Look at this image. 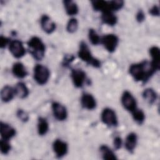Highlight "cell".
Returning <instances> with one entry per match:
<instances>
[{
  "label": "cell",
  "instance_id": "23",
  "mask_svg": "<svg viewBox=\"0 0 160 160\" xmlns=\"http://www.w3.org/2000/svg\"><path fill=\"white\" fill-rule=\"evenodd\" d=\"M100 152L104 159H116L117 158L114 152L107 146L102 145L100 147Z\"/></svg>",
  "mask_w": 160,
  "mask_h": 160
},
{
  "label": "cell",
  "instance_id": "11",
  "mask_svg": "<svg viewBox=\"0 0 160 160\" xmlns=\"http://www.w3.org/2000/svg\"><path fill=\"white\" fill-rule=\"evenodd\" d=\"M0 132L2 139L8 141L16 134V130L12 127L2 122L0 123Z\"/></svg>",
  "mask_w": 160,
  "mask_h": 160
},
{
  "label": "cell",
  "instance_id": "7",
  "mask_svg": "<svg viewBox=\"0 0 160 160\" xmlns=\"http://www.w3.org/2000/svg\"><path fill=\"white\" fill-rule=\"evenodd\" d=\"M121 102L124 108L130 112H132L136 109V99L131 93L128 91L123 92L121 96Z\"/></svg>",
  "mask_w": 160,
  "mask_h": 160
},
{
  "label": "cell",
  "instance_id": "35",
  "mask_svg": "<svg viewBox=\"0 0 160 160\" xmlns=\"http://www.w3.org/2000/svg\"><path fill=\"white\" fill-rule=\"evenodd\" d=\"M74 59V57L72 55H68L66 56L63 62V64L65 66H68V64L71 62Z\"/></svg>",
  "mask_w": 160,
  "mask_h": 160
},
{
  "label": "cell",
  "instance_id": "8",
  "mask_svg": "<svg viewBox=\"0 0 160 160\" xmlns=\"http://www.w3.org/2000/svg\"><path fill=\"white\" fill-rule=\"evenodd\" d=\"M9 49L12 56L16 58L22 57L26 53V49L21 41L13 40L9 44Z\"/></svg>",
  "mask_w": 160,
  "mask_h": 160
},
{
  "label": "cell",
  "instance_id": "26",
  "mask_svg": "<svg viewBox=\"0 0 160 160\" xmlns=\"http://www.w3.org/2000/svg\"><path fill=\"white\" fill-rule=\"evenodd\" d=\"M133 119L138 124H142L145 119V114L141 109H136L132 112Z\"/></svg>",
  "mask_w": 160,
  "mask_h": 160
},
{
  "label": "cell",
  "instance_id": "13",
  "mask_svg": "<svg viewBox=\"0 0 160 160\" xmlns=\"http://www.w3.org/2000/svg\"><path fill=\"white\" fill-rule=\"evenodd\" d=\"M92 6L95 11L104 12H112L111 1H106L102 0L91 1Z\"/></svg>",
  "mask_w": 160,
  "mask_h": 160
},
{
  "label": "cell",
  "instance_id": "4",
  "mask_svg": "<svg viewBox=\"0 0 160 160\" xmlns=\"http://www.w3.org/2000/svg\"><path fill=\"white\" fill-rule=\"evenodd\" d=\"M50 76L49 69L42 64H37L34 68V80L40 85L46 84Z\"/></svg>",
  "mask_w": 160,
  "mask_h": 160
},
{
  "label": "cell",
  "instance_id": "32",
  "mask_svg": "<svg viewBox=\"0 0 160 160\" xmlns=\"http://www.w3.org/2000/svg\"><path fill=\"white\" fill-rule=\"evenodd\" d=\"M9 43V39L4 37L3 36H1L0 37V47L1 48H4Z\"/></svg>",
  "mask_w": 160,
  "mask_h": 160
},
{
  "label": "cell",
  "instance_id": "16",
  "mask_svg": "<svg viewBox=\"0 0 160 160\" xmlns=\"http://www.w3.org/2000/svg\"><path fill=\"white\" fill-rule=\"evenodd\" d=\"M149 53L152 58L151 63L158 71L160 68V50L157 46H152L149 49Z\"/></svg>",
  "mask_w": 160,
  "mask_h": 160
},
{
  "label": "cell",
  "instance_id": "2",
  "mask_svg": "<svg viewBox=\"0 0 160 160\" xmlns=\"http://www.w3.org/2000/svg\"><path fill=\"white\" fill-rule=\"evenodd\" d=\"M29 52L38 61L41 60L45 53V45L40 38L36 36L31 38L28 42Z\"/></svg>",
  "mask_w": 160,
  "mask_h": 160
},
{
  "label": "cell",
  "instance_id": "12",
  "mask_svg": "<svg viewBox=\"0 0 160 160\" xmlns=\"http://www.w3.org/2000/svg\"><path fill=\"white\" fill-rule=\"evenodd\" d=\"M52 148L54 153L58 158H61L67 154L68 145L65 142L60 139L54 141Z\"/></svg>",
  "mask_w": 160,
  "mask_h": 160
},
{
  "label": "cell",
  "instance_id": "3",
  "mask_svg": "<svg viewBox=\"0 0 160 160\" xmlns=\"http://www.w3.org/2000/svg\"><path fill=\"white\" fill-rule=\"evenodd\" d=\"M78 56L81 59L91 65L94 68H99L101 66L100 61L94 58L84 42H81L79 46V49L78 51Z\"/></svg>",
  "mask_w": 160,
  "mask_h": 160
},
{
  "label": "cell",
  "instance_id": "25",
  "mask_svg": "<svg viewBox=\"0 0 160 160\" xmlns=\"http://www.w3.org/2000/svg\"><path fill=\"white\" fill-rule=\"evenodd\" d=\"M49 129V124L46 119L39 118L38 123V131L39 135L43 136L47 133Z\"/></svg>",
  "mask_w": 160,
  "mask_h": 160
},
{
  "label": "cell",
  "instance_id": "5",
  "mask_svg": "<svg viewBox=\"0 0 160 160\" xmlns=\"http://www.w3.org/2000/svg\"><path fill=\"white\" fill-rule=\"evenodd\" d=\"M118 42V38L112 34L104 36L102 38H101V42L104 45L106 49L110 52H112L116 50Z\"/></svg>",
  "mask_w": 160,
  "mask_h": 160
},
{
  "label": "cell",
  "instance_id": "17",
  "mask_svg": "<svg viewBox=\"0 0 160 160\" xmlns=\"http://www.w3.org/2000/svg\"><path fill=\"white\" fill-rule=\"evenodd\" d=\"M14 95H16L14 88H12L9 86H5L1 91V98L2 101L4 102L12 100Z\"/></svg>",
  "mask_w": 160,
  "mask_h": 160
},
{
  "label": "cell",
  "instance_id": "24",
  "mask_svg": "<svg viewBox=\"0 0 160 160\" xmlns=\"http://www.w3.org/2000/svg\"><path fill=\"white\" fill-rule=\"evenodd\" d=\"M142 97L148 103L152 104L157 99V94L152 89L147 88L143 91Z\"/></svg>",
  "mask_w": 160,
  "mask_h": 160
},
{
  "label": "cell",
  "instance_id": "20",
  "mask_svg": "<svg viewBox=\"0 0 160 160\" xmlns=\"http://www.w3.org/2000/svg\"><path fill=\"white\" fill-rule=\"evenodd\" d=\"M15 94L20 98H25L29 94V90L26 84L22 82H19L16 84L14 88Z\"/></svg>",
  "mask_w": 160,
  "mask_h": 160
},
{
  "label": "cell",
  "instance_id": "22",
  "mask_svg": "<svg viewBox=\"0 0 160 160\" xmlns=\"http://www.w3.org/2000/svg\"><path fill=\"white\" fill-rule=\"evenodd\" d=\"M101 20L106 24L114 26L116 24L118 19L112 12H104L102 13Z\"/></svg>",
  "mask_w": 160,
  "mask_h": 160
},
{
  "label": "cell",
  "instance_id": "31",
  "mask_svg": "<svg viewBox=\"0 0 160 160\" xmlns=\"http://www.w3.org/2000/svg\"><path fill=\"white\" fill-rule=\"evenodd\" d=\"M113 144H114V147L116 149H119L121 148V145H122V140H121V138L119 136H117L114 139V142H113Z\"/></svg>",
  "mask_w": 160,
  "mask_h": 160
},
{
  "label": "cell",
  "instance_id": "33",
  "mask_svg": "<svg viewBox=\"0 0 160 160\" xmlns=\"http://www.w3.org/2000/svg\"><path fill=\"white\" fill-rule=\"evenodd\" d=\"M149 13L152 16H158L159 15V9L158 6H153L150 9H149Z\"/></svg>",
  "mask_w": 160,
  "mask_h": 160
},
{
  "label": "cell",
  "instance_id": "6",
  "mask_svg": "<svg viewBox=\"0 0 160 160\" xmlns=\"http://www.w3.org/2000/svg\"><path fill=\"white\" fill-rule=\"evenodd\" d=\"M102 121L108 126H116L118 119L115 112L110 108H105L101 113Z\"/></svg>",
  "mask_w": 160,
  "mask_h": 160
},
{
  "label": "cell",
  "instance_id": "9",
  "mask_svg": "<svg viewBox=\"0 0 160 160\" xmlns=\"http://www.w3.org/2000/svg\"><path fill=\"white\" fill-rule=\"evenodd\" d=\"M71 78L74 86L77 88H81L86 80V73L79 69H72Z\"/></svg>",
  "mask_w": 160,
  "mask_h": 160
},
{
  "label": "cell",
  "instance_id": "34",
  "mask_svg": "<svg viewBox=\"0 0 160 160\" xmlns=\"http://www.w3.org/2000/svg\"><path fill=\"white\" fill-rule=\"evenodd\" d=\"M145 19V15L142 10H139L136 14V20L139 22H142Z\"/></svg>",
  "mask_w": 160,
  "mask_h": 160
},
{
  "label": "cell",
  "instance_id": "14",
  "mask_svg": "<svg viewBox=\"0 0 160 160\" xmlns=\"http://www.w3.org/2000/svg\"><path fill=\"white\" fill-rule=\"evenodd\" d=\"M41 24L42 29L48 34H51L56 29V24L47 15H43L41 18Z\"/></svg>",
  "mask_w": 160,
  "mask_h": 160
},
{
  "label": "cell",
  "instance_id": "10",
  "mask_svg": "<svg viewBox=\"0 0 160 160\" xmlns=\"http://www.w3.org/2000/svg\"><path fill=\"white\" fill-rule=\"evenodd\" d=\"M52 109L54 117L59 121H64L66 119L68 114L66 108L58 102L52 104Z\"/></svg>",
  "mask_w": 160,
  "mask_h": 160
},
{
  "label": "cell",
  "instance_id": "18",
  "mask_svg": "<svg viewBox=\"0 0 160 160\" xmlns=\"http://www.w3.org/2000/svg\"><path fill=\"white\" fill-rule=\"evenodd\" d=\"M138 137L136 133H129L125 140V147L126 149L130 152H132L135 149L137 144Z\"/></svg>",
  "mask_w": 160,
  "mask_h": 160
},
{
  "label": "cell",
  "instance_id": "28",
  "mask_svg": "<svg viewBox=\"0 0 160 160\" xmlns=\"http://www.w3.org/2000/svg\"><path fill=\"white\" fill-rule=\"evenodd\" d=\"M78 20L75 18H71L69 19L67 24L66 29L68 32L70 33H73L78 29Z\"/></svg>",
  "mask_w": 160,
  "mask_h": 160
},
{
  "label": "cell",
  "instance_id": "1",
  "mask_svg": "<svg viewBox=\"0 0 160 160\" xmlns=\"http://www.w3.org/2000/svg\"><path fill=\"white\" fill-rule=\"evenodd\" d=\"M156 71L151 62L148 61L132 64L129 69L130 74L136 81L143 82H146Z\"/></svg>",
  "mask_w": 160,
  "mask_h": 160
},
{
  "label": "cell",
  "instance_id": "19",
  "mask_svg": "<svg viewBox=\"0 0 160 160\" xmlns=\"http://www.w3.org/2000/svg\"><path fill=\"white\" fill-rule=\"evenodd\" d=\"M12 71L13 74L18 78H24L28 74V72L24 66L19 62L14 64L12 68Z\"/></svg>",
  "mask_w": 160,
  "mask_h": 160
},
{
  "label": "cell",
  "instance_id": "21",
  "mask_svg": "<svg viewBox=\"0 0 160 160\" xmlns=\"http://www.w3.org/2000/svg\"><path fill=\"white\" fill-rule=\"evenodd\" d=\"M66 13L69 16L76 15L78 12V7L76 2L72 1L66 0L63 1Z\"/></svg>",
  "mask_w": 160,
  "mask_h": 160
},
{
  "label": "cell",
  "instance_id": "30",
  "mask_svg": "<svg viewBox=\"0 0 160 160\" xmlns=\"http://www.w3.org/2000/svg\"><path fill=\"white\" fill-rule=\"evenodd\" d=\"M17 116L21 121H22L23 122H26L29 119L28 114H27V112H26L22 109H19L18 111Z\"/></svg>",
  "mask_w": 160,
  "mask_h": 160
},
{
  "label": "cell",
  "instance_id": "27",
  "mask_svg": "<svg viewBox=\"0 0 160 160\" xmlns=\"http://www.w3.org/2000/svg\"><path fill=\"white\" fill-rule=\"evenodd\" d=\"M89 39L91 42L94 45H98V44L101 43V38L99 36V35L97 34L96 31L93 29H90L89 30Z\"/></svg>",
  "mask_w": 160,
  "mask_h": 160
},
{
  "label": "cell",
  "instance_id": "29",
  "mask_svg": "<svg viewBox=\"0 0 160 160\" xmlns=\"http://www.w3.org/2000/svg\"><path fill=\"white\" fill-rule=\"evenodd\" d=\"M0 148L1 152L4 154H6L11 150V145L8 142V140L2 139L0 141Z\"/></svg>",
  "mask_w": 160,
  "mask_h": 160
},
{
  "label": "cell",
  "instance_id": "15",
  "mask_svg": "<svg viewBox=\"0 0 160 160\" xmlns=\"http://www.w3.org/2000/svg\"><path fill=\"white\" fill-rule=\"evenodd\" d=\"M81 102L84 108L89 110H92L96 106V102L94 98L91 94L88 93L82 94L81 99Z\"/></svg>",
  "mask_w": 160,
  "mask_h": 160
}]
</instances>
